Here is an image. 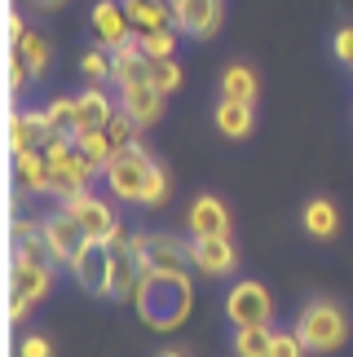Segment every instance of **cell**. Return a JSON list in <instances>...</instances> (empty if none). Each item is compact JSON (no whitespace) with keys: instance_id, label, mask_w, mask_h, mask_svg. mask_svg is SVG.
<instances>
[{"instance_id":"cell-5","label":"cell","mask_w":353,"mask_h":357,"mask_svg":"<svg viewBox=\"0 0 353 357\" xmlns=\"http://www.w3.org/2000/svg\"><path fill=\"white\" fill-rule=\"evenodd\" d=\"M49 287H53V269L13 260V269H9V322H22L36 300L49 296Z\"/></svg>"},{"instance_id":"cell-26","label":"cell","mask_w":353,"mask_h":357,"mask_svg":"<svg viewBox=\"0 0 353 357\" xmlns=\"http://www.w3.org/2000/svg\"><path fill=\"white\" fill-rule=\"evenodd\" d=\"M45 119H49V132H53V137H71V142H75V132H80L75 98H58V102H49V106H45Z\"/></svg>"},{"instance_id":"cell-29","label":"cell","mask_w":353,"mask_h":357,"mask_svg":"<svg viewBox=\"0 0 353 357\" xmlns=\"http://www.w3.org/2000/svg\"><path fill=\"white\" fill-rule=\"evenodd\" d=\"M102 132L111 137V146H115V150H128V146H137L142 123L133 119V115H124V111H115L111 119H106V128H102Z\"/></svg>"},{"instance_id":"cell-1","label":"cell","mask_w":353,"mask_h":357,"mask_svg":"<svg viewBox=\"0 0 353 357\" xmlns=\"http://www.w3.org/2000/svg\"><path fill=\"white\" fill-rule=\"evenodd\" d=\"M133 305H137L146 326L176 331L190 318V309H195V282H190V273H146Z\"/></svg>"},{"instance_id":"cell-19","label":"cell","mask_w":353,"mask_h":357,"mask_svg":"<svg viewBox=\"0 0 353 357\" xmlns=\"http://www.w3.org/2000/svg\"><path fill=\"white\" fill-rule=\"evenodd\" d=\"M124 13L133 22V31H168V26H176V9L168 5V0H124Z\"/></svg>"},{"instance_id":"cell-22","label":"cell","mask_w":353,"mask_h":357,"mask_svg":"<svg viewBox=\"0 0 353 357\" xmlns=\"http://www.w3.org/2000/svg\"><path fill=\"white\" fill-rule=\"evenodd\" d=\"M75 111H80V132H93V128H106V119L119 111V102H111L102 89H84L75 98ZM75 132V137H80Z\"/></svg>"},{"instance_id":"cell-17","label":"cell","mask_w":353,"mask_h":357,"mask_svg":"<svg viewBox=\"0 0 353 357\" xmlns=\"http://www.w3.org/2000/svg\"><path fill=\"white\" fill-rule=\"evenodd\" d=\"M49 119L45 111H13L9 115V150L18 155V150H40L49 142Z\"/></svg>"},{"instance_id":"cell-4","label":"cell","mask_w":353,"mask_h":357,"mask_svg":"<svg viewBox=\"0 0 353 357\" xmlns=\"http://www.w3.org/2000/svg\"><path fill=\"white\" fill-rule=\"evenodd\" d=\"M142 282H146V265H142L133 238L119 229V234L111 238V282H106V296L111 300H137Z\"/></svg>"},{"instance_id":"cell-15","label":"cell","mask_w":353,"mask_h":357,"mask_svg":"<svg viewBox=\"0 0 353 357\" xmlns=\"http://www.w3.org/2000/svg\"><path fill=\"white\" fill-rule=\"evenodd\" d=\"M190 238H230V212L221 199L199 195L190 203Z\"/></svg>"},{"instance_id":"cell-21","label":"cell","mask_w":353,"mask_h":357,"mask_svg":"<svg viewBox=\"0 0 353 357\" xmlns=\"http://www.w3.org/2000/svg\"><path fill=\"white\" fill-rule=\"evenodd\" d=\"M212 123H216V132L221 137H230V142H243V137L252 132V102H230V98H221L216 102V111H212Z\"/></svg>"},{"instance_id":"cell-36","label":"cell","mask_w":353,"mask_h":357,"mask_svg":"<svg viewBox=\"0 0 353 357\" xmlns=\"http://www.w3.org/2000/svg\"><path fill=\"white\" fill-rule=\"evenodd\" d=\"M336 58H340V62L349 66V71H353V22L336 31Z\"/></svg>"},{"instance_id":"cell-23","label":"cell","mask_w":353,"mask_h":357,"mask_svg":"<svg viewBox=\"0 0 353 357\" xmlns=\"http://www.w3.org/2000/svg\"><path fill=\"white\" fill-rule=\"evenodd\" d=\"M256 93H261V84H256L252 66L234 62V66L221 71V98H230V102H256Z\"/></svg>"},{"instance_id":"cell-10","label":"cell","mask_w":353,"mask_h":357,"mask_svg":"<svg viewBox=\"0 0 353 357\" xmlns=\"http://www.w3.org/2000/svg\"><path fill=\"white\" fill-rule=\"evenodd\" d=\"M71 273L89 296H106V282H111V243L93 238L84 252L71 260Z\"/></svg>"},{"instance_id":"cell-6","label":"cell","mask_w":353,"mask_h":357,"mask_svg":"<svg viewBox=\"0 0 353 357\" xmlns=\"http://www.w3.org/2000/svg\"><path fill=\"white\" fill-rule=\"evenodd\" d=\"M146 273H186L190 269V243L176 234H133Z\"/></svg>"},{"instance_id":"cell-31","label":"cell","mask_w":353,"mask_h":357,"mask_svg":"<svg viewBox=\"0 0 353 357\" xmlns=\"http://www.w3.org/2000/svg\"><path fill=\"white\" fill-rule=\"evenodd\" d=\"M151 84L164 93H176L181 89V66H176V58H164V62H151Z\"/></svg>"},{"instance_id":"cell-13","label":"cell","mask_w":353,"mask_h":357,"mask_svg":"<svg viewBox=\"0 0 353 357\" xmlns=\"http://www.w3.org/2000/svg\"><path fill=\"white\" fill-rule=\"evenodd\" d=\"M190 265L208 278H225L239 265V252L230 238H190Z\"/></svg>"},{"instance_id":"cell-3","label":"cell","mask_w":353,"mask_h":357,"mask_svg":"<svg viewBox=\"0 0 353 357\" xmlns=\"http://www.w3.org/2000/svg\"><path fill=\"white\" fill-rule=\"evenodd\" d=\"M296 335H301V344L309 353H336L349 340V318L331 300H314V305H305V313L296 318Z\"/></svg>"},{"instance_id":"cell-39","label":"cell","mask_w":353,"mask_h":357,"mask_svg":"<svg viewBox=\"0 0 353 357\" xmlns=\"http://www.w3.org/2000/svg\"><path fill=\"white\" fill-rule=\"evenodd\" d=\"M159 357H186V353H176V349H164V353H159Z\"/></svg>"},{"instance_id":"cell-33","label":"cell","mask_w":353,"mask_h":357,"mask_svg":"<svg viewBox=\"0 0 353 357\" xmlns=\"http://www.w3.org/2000/svg\"><path fill=\"white\" fill-rule=\"evenodd\" d=\"M18 357H53L49 335H22L18 340Z\"/></svg>"},{"instance_id":"cell-25","label":"cell","mask_w":353,"mask_h":357,"mask_svg":"<svg viewBox=\"0 0 353 357\" xmlns=\"http://www.w3.org/2000/svg\"><path fill=\"white\" fill-rule=\"evenodd\" d=\"M336 229H340V212H336L331 199H314L305 208V234L309 238H331Z\"/></svg>"},{"instance_id":"cell-8","label":"cell","mask_w":353,"mask_h":357,"mask_svg":"<svg viewBox=\"0 0 353 357\" xmlns=\"http://www.w3.org/2000/svg\"><path fill=\"white\" fill-rule=\"evenodd\" d=\"M9 243H13V260H27V265H62L58 256H53V247L45 238V221H31V216H13V225H9Z\"/></svg>"},{"instance_id":"cell-24","label":"cell","mask_w":353,"mask_h":357,"mask_svg":"<svg viewBox=\"0 0 353 357\" xmlns=\"http://www.w3.org/2000/svg\"><path fill=\"white\" fill-rule=\"evenodd\" d=\"M274 326H239L234 331V353L239 357H274Z\"/></svg>"},{"instance_id":"cell-32","label":"cell","mask_w":353,"mask_h":357,"mask_svg":"<svg viewBox=\"0 0 353 357\" xmlns=\"http://www.w3.org/2000/svg\"><path fill=\"white\" fill-rule=\"evenodd\" d=\"M80 71H84L93 84H98V79H111V53H106V49H89L84 58H80Z\"/></svg>"},{"instance_id":"cell-2","label":"cell","mask_w":353,"mask_h":357,"mask_svg":"<svg viewBox=\"0 0 353 357\" xmlns=\"http://www.w3.org/2000/svg\"><path fill=\"white\" fill-rule=\"evenodd\" d=\"M164 172V163H159L146 146H128V150H119V155L106 163V185H111V195L115 199H124V203H142L146 208V195H151V185H155V176Z\"/></svg>"},{"instance_id":"cell-18","label":"cell","mask_w":353,"mask_h":357,"mask_svg":"<svg viewBox=\"0 0 353 357\" xmlns=\"http://www.w3.org/2000/svg\"><path fill=\"white\" fill-rule=\"evenodd\" d=\"M176 26L195 40L216 36V26H221V0H186V5L176 9Z\"/></svg>"},{"instance_id":"cell-11","label":"cell","mask_w":353,"mask_h":357,"mask_svg":"<svg viewBox=\"0 0 353 357\" xmlns=\"http://www.w3.org/2000/svg\"><path fill=\"white\" fill-rule=\"evenodd\" d=\"M93 31H98V49H106V53H115V49H124V45L137 40L124 5H115V0H98V5H93Z\"/></svg>"},{"instance_id":"cell-35","label":"cell","mask_w":353,"mask_h":357,"mask_svg":"<svg viewBox=\"0 0 353 357\" xmlns=\"http://www.w3.org/2000/svg\"><path fill=\"white\" fill-rule=\"evenodd\" d=\"M309 349L301 344V335H296V331H283L278 340H274V357H305Z\"/></svg>"},{"instance_id":"cell-27","label":"cell","mask_w":353,"mask_h":357,"mask_svg":"<svg viewBox=\"0 0 353 357\" xmlns=\"http://www.w3.org/2000/svg\"><path fill=\"white\" fill-rule=\"evenodd\" d=\"M13 53H18V58L31 66V75H36V79L49 71V58H53V53H49V40H45V36H36V31H27L18 45H13Z\"/></svg>"},{"instance_id":"cell-20","label":"cell","mask_w":353,"mask_h":357,"mask_svg":"<svg viewBox=\"0 0 353 357\" xmlns=\"http://www.w3.org/2000/svg\"><path fill=\"white\" fill-rule=\"evenodd\" d=\"M111 79H115L119 89H128V84H142V79H151V58H146V53L137 49V40L111 53Z\"/></svg>"},{"instance_id":"cell-37","label":"cell","mask_w":353,"mask_h":357,"mask_svg":"<svg viewBox=\"0 0 353 357\" xmlns=\"http://www.w3.org/2000/svg\"><path fill=\"white\" fill-rule=\"evenodd\" d=\"M22 36H27V22H22V13H9V45H18Z\"/></svg>"},{"instance_id":"cell-34","label":"cell","mask_w":353,"mask_h":357,"mask_svg":"<svg viewBox=\"0 0 353 357\" xmlns=\"http://www.w3.org/2000/svg\"><path fill=\"white\" fill-rule=\"evenodd\" d=\"M27 79H36V75H31V66H27L18 53H9V93H22Z\"/></svg>"},{"instance_id":"cell-30","label":"cell","mask_w":353,"mask_h":357,"mask_svg":"<svg viewBox=\"0 0 353 357\" xmlns=\"http://www.w3.org/2000/svg\"><path fill=\"white\" fill-rule=\"evenodd\" d=\"M137 49L151 62H164V58H172V53H176V31H172V26H168V31H142L137 36Z\"/></svg>"},{"instance_id":"cell-14","label":"cell","mask_w":353,"mask_h":357,"mask_svg":"<svg viewBox=\"0 0 353 357\" xmlns=\"http://www.w3.org/2000/svg\"><path fill=\"white\" fill-rule=\"evenodd\" d=\"M119 111L124 115H133L142 123V128H151V123L164 115V93H159L151 79H142V84H128V89H119Z\"/></svg>"},{"instance_id":"cell-7","label":"cell","mask_w":353,"mask_h":357,"mask_svg":"<svg viewBox=\"0 0 353 357\" xmlns=\"http://www.w3.org/2000/svg\"><path fill=\"white\" fill-rule=\"evenodd\" d=\"M225 313L234 326H269L274 318V300L261 282H234L225 296Z\"/></svg>"},{"instance_id":"cell-9","label":"cell","mask_w":353,"mask_h":357,"mask_svg":"<svg viewBox=\"0 0 353 357\" xmlns=\"http://www.w3.org/2000/svg\"><path fill=\"white\" fill-rule=\"evenodd\" d=\"M45 238H49L53 256H58L62 265H71V260L93 243V238H89V229L80 225L66 208H58V212H49V216H45Z\"/></svg>"},{"instance_id":"cell-12","label":"cell","mask_w":353,"mask_h":357,"mask_svg":"<svg viewBox=\"0 0 353 357\" xmlns=\"http://www.w3.org/2000/svg\"><path fill=\"white\" fill-rule=\"evenodd\" d=\"M58 208L71 212L75 221L89 229V238H106V243H111V238L119 234V216H115V208H106V203L93 199L89 190H84V195H75V199H66V203H58Z\"/></svg>"},{"instance_id":"cell-28","label":"cell","mask_w":353,"mask_h":357,"mask_svg":"<svg viewBox=\"0 0 353 357\" xmlns=\"http://www.w3.org/2000/svg\"><path fill=\"white\" fill-rule=\"evenodd\" d=\"M75 146L89 155V163H93L98 172H106V163H111V159L119 155V150L111 146V137H106L102 128H93V132H80V137H75Z\"/></svg>"},{"instance_id":"cell-38","label":"cell","mask_w":353,"mask_h":357,"mask_svg":"<svg viewBox=\"0 0 353 357\" xmlns=\"http://www.w3.org/2000/svg\"><path fill=\"white\" fill-rule=\"evenodd\" d=\"M40 9H58V5H66V0H36Z\"/></svg>"},{"instance_id":"cell-16","label":"cell","mask_w":353,"mask_h":357,"mask_svg":"<svg viewBox=\"0 0 353 357\" xmlns=\"http://www.w3.org/2000/svg\"><path fill=\"white\" fill-rule=\"evenodd\" d=\"M13 176H18V185L27 190V195H49L53 168H49L45 146L40 150H18V155H13Z\"/></svg>"},{"instance_id":"cell-40","label":"cell","mask_w":353,"mask_h":357,"mask_svg":"<svg viewBox=\"0 0 353 357\" xmlns=\"http://www.w3.org/2000/svg\"><path fill=\"white\" fill-rule=\"evenodd\" d=\"M168 5H172V9H181V5H186V0H168Z\"/></svg>"}]
</instances>
